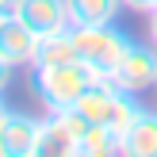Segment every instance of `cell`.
I'll use <instances>...</instances> for the list:
<instances>
[{"label": "cell", "instance_id": "13", "mask_svg": "<svg viewBox=\"0 0 157 157\" xmlns=\"http://www.w3.org/2000/svg\"><path fill=\"white\" fill-rule=\"evenodd\" d=\"M8 81H12V65H8V61H0V96L8 92Z\"/></svg>", "mask_w": 157, "mask_h": 157}, {"label": "cell", "instance_id": "15", "mask_svg": "<svg viewBox=\"0 0 157 157\" xmlns=\"http://www.w3.org/2000/svg\"><path fill=\"white\" fill-rule=\"evenodd\" d=\"M4 111H8V100H4V96H0V119H4Z\"/></svg>", "mask_w": 157, "mask_h": 157}, {"label": "cell", "instance_id": "6", "mask_svg": "<svg viewBox=\"0 0 157 157\" xmlns=\"http://www.w3.org/2000/svg\"><path fill=\"white\" fill-rule=\"evenodd\" d=\"M35 50H38V35L15 15H8L0 23V61H8L12 69H31Z\"/></svg>", "mask_w": 157, "mask_h": 157}, {"label": "cell", "instance_id": "5", "mask_svg": "<svg viewBox=\"0 0 157 157\" xmlns=\"http://www.w3.org/2000/svg\"><path fill=\"white\" fill-rule=\"evenodd\" d=\"M12 15H15L19 23H27L38 38L61 35V31L73 27V23H69V8H65V0H19Z\"/></svg>", "mask_w": 157, "mask_h": 157}, {"label": "cell", "instance_id": "3", "mask_svg": "<svg viewBox=\"0 0 157 157\" xmlns=\"http://www.w3.org/2000/svg\"><path fill=\"white\" fill-rule=\"evenodd\" d=\"M107 81H115L123 92H134V96L157 88V46L134 38L127 46V54L119 58V65L107 73Z\"/></svg>", "mask_w": 157, "mask_h": 157}, {"label": "cell", "instance_id": "4", "mask_svg": "<svg viewBox=\"0 0 157 157\" xmlns=\"http://www.w3.org/2000/svg\"><path fill=\"white\" fill-rule=\"evenodd\" d=\"M42 115H31L23 107H8L0 119V157H35Z\"/></svg>", "mask_w": 157, "mask_h": 157}, {"label": "cell", "instance_id": "9", "mask_svg": "<svg viewBox=\"0 0 157 157\" xmlns=\"http://www.w3.org/2000/svg\"><path fill=\"white\" fill-rule=\"evenodd\" d=\"M123 153V138L111 127H88V134L81 138V157H115Z\"/></svg>", "mask_w": 157, "mask_h": 157}, {"label": "cell", "instance_id": "7", "mask_svg": "<svg viewBox=\"0 0 157 157\" xmlns=\"http://www.w3.org/2000/svg\"><path fill=\"white\" fill-rule=\"evenodd\" d=\"M123 157H157V107H146L123 134Z\"/></svg>", "mask_w": 157, "mask_h": 157}, {"label": "cell", "instance_id": "10", "mask_svg": "<svg viewBox=\"0 0 157 157\" xmlns=\"http://www.w3.org/2000/svg\"><path fill=\"white\" fill-rule=\"evenodd\" d=\"M61 61H77L69 31L50 35V38H38V50H35V61H31V65H61Z\"/></svg>", "mask_w": 157, "mask_h": 157}, {"label": "cell", "instance_id": "14", "mask_svg": "<svg viewBox=\"0 0 157 157\" xmlns=\"http://www.w3.org/2000/svg\"><path fill=\"white\" fill-rule=\"evenodd\" d=\"M15 4H19V0H0V15H12Z\"/></svg>", "mask_w": 157, "mask_h": 157}, {"label": "cell", "instance_id": "8", "mask_svg": "<svg viewBox=\"0 0 157 157\" xmlns=\"http://www.w3.org/2000/svg\"><path fill=\"white\" fill-rule=\"evenodd\" d=\"M69 23L73 27H100V23H115L127 0H65Z\"/></svg>", "mask_w": 157, "mask_h": 157}, {"label": "cell", "instance_id": "2", "mask_svg": "<svg viewBox=\"0 0 157 157\" xmlns=\"http://www.w3.org/2000/svg\"><path fill=\"white\" fill-rule=\"evenodd\" d=\"M69 38H73V50H77V61L92 65L100 77H107L119 58L127 54V46L134 38L127 35L123 27L115 23H100V27H69Z\"/></svg>", "mask_w": 157, "mask_h": 157}, {"label": "cell", "instance_id": "16", "mask_svg": "<svg viewBox=\"0 0 157 157\" xmlns=\"http://www.w3.org/2000/svg\"><path fill=\"white\" fill-rule=\"evenodd\" d=\"M4 19H8V15H0V23H4Z\"/></svg>", "mask_w": 157, "mask_h": 157}, {"label": "cell", "instance_id": "11", "mask_svg": "<svg viewBox=\"0 0 157 157\" xmlns=\"http://www.w3.org/2000/svg\"><path fill=\"white\" fill-rule=\"evenodd\" d=\"M127 8H134V12H146V15H150L153 8H157V0H127Z\"/></svg>", "mask_w": 157, "mask_h": 157}, {"label": "cell", "instance_id": "12", "mask_svg": "<svg viewBox=\"0 0 157 157\" xmlns=\"http://www.w3.org/2000/svg\"><path fill=\"white\" fill-rule=\"evenodd\" d=\"M146 38H150V42L157 46V8L150 12V23H146Z\"/></svg>", "mask_w": 157, "mask_h": 157}, {"label": "cell", "instance_id": "1", "mask_svg": "<svg viewBox=\"0 0 157 157\" xmlns=\"http://www.w3.org/2000/svg\"><path fill=\"white\" fill-rule=\"evenodd\" d=\"M100 81V73L84 61H61V65H31V92L42 111H69L77 100Z\"/></svg>", "mask_w": 157, "mask_h": 157}]
</instances>
